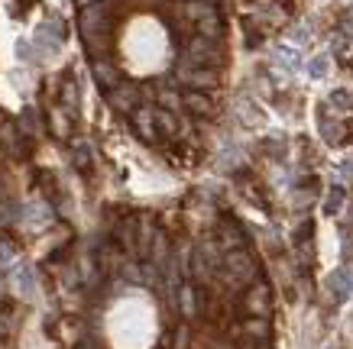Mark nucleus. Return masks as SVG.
Masks as SVG:
<instances>
[{"mask_svg":"<svg viewBox=\"0 0 353 349\" xmlns=\"http://www.w3.org/2000/svg\"><path fill=\"white\" fill-rule=\"evenodd\" d=\"M221 272L230 282V288H246L253 282V275H256V259H253V253L246 246L230 249V253H224V268Z\"/></svg>","mask_w":353,"mask_h":349,"instance_id":"nucleus-1","label":"nucleus"},{"mask_svg":"<svg viewBox=\"0 0 353 349\" xmlns=\"http://www.w3.org/2000/svg\"><path fill=\"white\" fill-rule=\"evenodd\" d=\"M185 62H188V65H198V68H221V62H224V52H221V45H217L214 39H208V36H194L192 43H188Z\"/></svg>","mask_w":353,"mask_h":349,"instance_id":"nucleus-2","label":"nucleus"},{"mask_svg":"<svg viewBox=\"0 0 353 349\" xmlns=\"http://www.w3.org/2000/svg\"><path fill=\"white\" fill-rule=\"evenodd\" d=\"M175 81H182V85H188L192 91H211V87H217V72L214 68H198V65H188L182 62L179 68H175Z\"/></svg>","mask_w":353,"mask_h":349,"instance_id":"nucleus-3","label":"nucleus"},{"mask_svg":"<svg viewBox=\"0 0 353 349\" xmlns=\"http://www.w3.org/2000/svg\"><path fill=\"white\" fill-rule=\"evenodd\" d=\"M108 10L110 3L108 0H101V3H91V7H81V17H78V23L85 26V32H104L108 30Z\"/></svg>","mask_w":353,"mask_h":349,"instance_id":"nucleus-4","label":"nucleus"},{"mask_svg":"<svg viewBox=\"0 0 353 349\" xmlns=\"http://www.w3.org/2000/svg\"><path fill=\"white\" fill-rule=\"evenodd\" d=\"M137 85H130V81H123L120 78V85H114L108 91V101H110V107H117V110H123V114H133V104H137Z\"/></svg>","mask_w":353,"mask_h":349,"instance_id":"nucleus-5","label":"nucleus"},{"mask_svg":"<svg viewBox=\"0 0 353 349\" xmlns=\"http://www.w3.org/2000/svg\"><path fill=\"white\" fill-rule=\"evenodd\" d=\"M246 310L253 317H269V285L266 282H256L246 295Z\"/></svg>","mask_w":353,"mask_h":349,"instance_id":"nucleus-6","label":"nucleus"},{"mask_svg":"<svg viewBox=\"0 0 353 349\" xmlns=\"http://www.w3.org/2000/svg\"><path fill=\"white\" fill-rule=\"evenodd\" d=\"M327 291L334 295V301H347L353 295V285H350V272L347 268H334L327 275Z\"/></svg>","mask_w":353,"mask_h":349,"instance_id":"nucleus-7","label":"nucleus"},{"mask_svg":"<svg viewBox=\"0 0 353 349\" xmlns=\"http://www.w3.org/2000/svg\"><path fill=\"white\" fill-rule=\"evenodd\" d=\"M133 127L146 142L156 139V110H146V107H137L133 110Z\"/></svg>","mask_w":353,"mask_h":349,"instance_id":"nucleus-8","label":"nucleus"},{"mask_svg":"<svg viewBox=\"0 0 353 349\" xmlns=\"http://www.w3.org/2000/svg\"><path fill=\"white\" fill-rule=\"evenodd\" d=\"M94 78H97V85L108 87V91L114 85H120V72L110 62H104V59H97V62H94Z\"/></svg>","mask_w":353,"mask_h":349,"instance_id":"nucleus-9","label":"nucleus"},{"mask_svg":"<svg viewBox=\"0 0 353 349\" xmlns=\"http://www.w3.org/2000/svg\"><path fill=\"white\" fill-rule=\"evenodd\" d=\"M182 104H188V110H194V114H201V116H211V114H214L211 97L201 94V91H188V94L182 97Z\"/></svg>","mask_w":353,"mask_h":349,"instance_id":"nucleus-10","label":"nucleus"},{"mask_svg":"<svg viewBox=\"0 0 353 349\" xmlns=\"http://www.w3.org/2000/svg\"><path fill=\"white\" fill-rule=\"evenodd\" d=\"M198 36H208V39H221L224 36V26H221V17H217V10L211 13V17H204V20H198Z\"/></svg>","mask_w":353,"mask_h":349,"instance_id":"nucleus-11","label":"nucleus"},{"mask_svg":"<svg viewBox=\"0 0 353 349\" xmlns=\"http://www.w3.org/2000/svg\"><path fill=\"white\" fill-rule=\"evenodd\" d=\"M182 13L188 17V20H204V17H211L214 13V3H204V0H185L182 3Z\"/></svg>","mask_w":353,"mask_h":349,"instance_id":"nucleus-12","label":"nucleus"},{"mask_svg":"<svg viewBox=\"0 0 353 349\" xmlns=\"http://www.w3.org/2000/svg\"><path fill=\"white\" fill-rule=\"evenodd\" d=\"M179 307H182L185 317H194V314H198V297H194L192 285H179Z\"/></svg>","mask_w":353,"mask_h":349,"instance_id":"nucleus-13","label":"nucleus"},{"mask_svg":"<svg viewBox=\"0 0 353 349\" xmlns=\"http://www.w3.org/2000/svg\"><path fill=\"white\" fill-rule=\"evenodd\" d=\"M139 226V217H127V220L120 223V243L127 253H137V240H133V230Z\"/></svg>","mask_w":353,"mask_h":349,"instance_id":"nucleus-14","label":"nucleus"},{"mask_svg":"<svg viewBox=\"0 0 353 349\" xmlns=\"http://www.w3.org/2000/svg\"><path fill=\"white\" fill-rule=\"evenodd\" d=\"M156 127H162V133H169V136H175V133H179V120L172 116V110L159 107V110H156Z\"/></svg>","mask_w":353,"mask_h":349,"instance_id":"nucleus-15","label":"nucleus"},{"mask_svg":"<svg viewBox=\"0 0 353 349\" xmlns=\"http://www.w3.org/2000/svg\"><path fill=\"white\" fill-rule=\"evenodd\" d=\"M243 333H250L253 339H266V333H269V320L266 317H250L243 324Z\"/></svg>","mask_w":353,"mask_h":349,"instance_id":"nucleus-16","label":"nucleus"},{"mask_svg":"<svg viewBox=\"0 0 353 349\" xmlns=\"http://www.w3.org/2000/svg\"><path fill=\"white\" fill-rule=\"evenodd\" d=\"M276 59H279V65H282L285 72H295V68H299V62H301L299 52H295L292 45H282V49L276 52Z\"/></svg>","mask_w":353,"mask_h":349,"instance_id":"nucleus-17","label":"nucleus"},{"mask_svg":"<svg viewBox=\"0 0 353 349\" xmlns=\"http://www.w3.org/2000/svg\"><path fill=\"white\" fill-rule=\"evenodd\" d=\"M159 104L165 107V110H172V107L182 104V94H179L175 87H169V85H159Z\"/></svg>","mask_w":353,"mask_h":349,"instance_id":"nucleus-18","label":"nucleus"},{"mask_svg":"<svg viewBox=\"0 0 353 349\" xmlns=\"http://www.w3.org/2000/svg\"><path fill=\"white\" fill-rule=\"evenodd\" d=\"M327 68H331V59H327V52L308 62V74H311V78H324V74H327Z\"/></svg>","mask_w":353,"mask_h":349,"instance_id":"nucleus-19","label":"nucleus"},{"mask_svg":"<svg viewBox=\"0 0 353 349\" xmlns=\"http://www.w3.org/2000/svg\"><path fill=\"white\" fill-rule=\"evenodd\" d=\"M343 188H331V194H327V201H324V213H337L343 207Z\"/></svg>","mask_w":353,"mask_h":349,"instance_id":"nucleus-20","label":"nucleus"},{"mask_svg":"<svg viewBox=\"0 0 353 349\" xmlns=\"http://www.w3.org/2000/svg\"><path fill=\"white\" fill-rule=\"evenodd\" d=\"M13 327H17V317H13V310L0 307V337H10Z\"/></svg>","mask_w":353,"mask_h":349,"instance_id":"nucleus-21","label":"nucleus"},{"mask_svg":"<svg viewBox=\"0 0 353 349\" xmlns=\"http://www.w3.org/2000/svg\"><path fill=\"white\" fill-rule=\"evenodd\" d=\"M188 337H192V333H188V324H179V327H175V343H172V349H188Z\"/></svg>","mask_w":353,"mask_h":349,"instance_id":"nucleus-22","label":"nucleus"},{"mask_svg":"<svg viewBox=\"0 0 353 349\" xmlns=\"http://www.w3.org/2000/svg\"><path fill=\"white\" fill-rule=\"evenodd\" d=\"M62 101H65V110H75V101H78V94H75V85H72V81L65 85V91H62Z\"/></svg>","mask_w":353,"mask_h":349,"instance_id":"nucleus-23","label":"nucleus"},{"mask_svg":"<svg viewBox=\"0 0 353 349\" xmlns=\"http://www.w3.org/2000/svg\"><path fill=\"white\" fill-rule=\"evenodd\" d=\"M17 259V246L13 243H0V265H7Z\"/></svg>","mask_w":353,"mask_h":349,"instance_id":"nucleus-24","label":"nucleus"},{"mask_svg":"<svg viewBox=\"0 0 353 349\" xmlns=\"http://www.w3.org/2000/svg\"><path fill=\"white\" fill-rule=\"evenodd\" d=\"M17 52H20L23 62H32V52H30V39H20L17 43Z\"/></svg>","mask_w":353,"mask_h":349,"instance_id":"nucleus-25","label":"nucleus"},{"mask_svg":"<svg viewBox=\"0 0 353 349\" xmlns=\"http://www.w3.org/2000/svg\"><path fill=\"white\" fill-rule=\"evenodd\" d=\"M292 43H295V45H308V30H295V32H292Z\"/></svg>","mask_w":353,"mask_h":349,"instance_id":"nucleus-26","label":"nucleus"},{"mask_svg":"<svg viewBox=\"0 0 353 349\" xmlns=\"http://www.w3.org/2000/svg\"><path fill=\"white\" fill-rule=\"evenodd\" d=\"M13 213H17L13 207H7V204H0V223H7V220L13 217Z\"/></svg>","mask_w":353,"mask_h":349,"instance_id":"nucleus-27","label":"nucleus"},{"mask_svg":"<svg viewBox=\"0 0 353 349\" xmlns=\"http://www.w3.org/2000/svg\"><path fill=\"white\" fill-rule=\"evenodd\" d=\"M7 295V272H3V268H0V297Z\"/></svg>","mask_w":353,"mask_h":349,"instance_id":"nucleus-28","label":"nucleus"},{"mask_svg":"<svg viewBox=\"0 0 353 349\" xmlns=\"http://www.w3.org/2000/svg\"><path fill=\"white\" fill-rule=\"evenodd\" d=\"M91 3H101V0H78V7H91Z\"/></svg>","mask_w":353,"mask_h":349,"instance_id":"nucleus-29","label":"nucleus"},{"mask_svg":"<svg viewBox=\"0 0 353 349\" xmlns=\"http://www.w3.org/2000/svg\"><path fill=\"white\" fill-rule=\"evenodd\" d=\"M204 3H214V0H204Z\"/></svg>","mask_w":353,"mask_h":349,"instance_id":"nucleus-30","label":"nucleus"},{"mask_svg":"<svg viewBox=\"0 0 353 349\" xmlns=\"http://www.w3.org/2000/svg\"><path fill=\"white\" fill-rule=\"evenodd\" d=\"M327 349H337V346H327Z\"/></svg>","mask_w":353,"mask_h":349,"instance_id":"nucleus-31","label":"nucleus"},{"mask_svg":"<svg viewBox=\"0 0 353 349\" xmlns=\"http://www.w3.org/2000/svg\"><path fill=\"white\" fill-rule=\"evenodd\" d=\"M259 349H269V346H259Z\"/></svg>","mask_w":353,"mask_h":349,"instance_id":"nucleus-32","label":"nucleus"}]
</instances>
